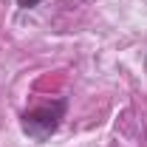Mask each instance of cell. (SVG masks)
<instances>
[{"label":"cell","instance_id":"obj_2","mask_svg":"<svg viewBox=\"0 0 147 147\" xmlns=\"http://www.w3.org/2000/svg\"><path fill=\"white\" fill-rule=\"evenodd\" d=\"M20 6H23V9H34L37 3H40V0H17Z\"/></svg>","mask_w":147,"mask_h":147},{"label":"cell","instance_id":"obj_1","mask_svg":"<svg viewBox=\"0 0 147 147\" xmlns=\"http://www.w3.org/2000/svg\"><path fill=\"white\" fill-rule=\"evenodd\" d=\"M65 113V102H54V105H40V108L28 110L23 116V130L34 139H48L57 127H59V119Z\"/></svg>","mask_w":147,"mask_h":147}]
</instances>
